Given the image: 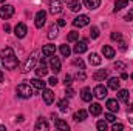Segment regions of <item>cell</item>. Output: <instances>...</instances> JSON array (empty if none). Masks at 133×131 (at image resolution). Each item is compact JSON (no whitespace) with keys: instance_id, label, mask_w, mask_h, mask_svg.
<instances>
[{"instance_id":"obj_4","label":"cell","mask_w":133,"mask_h":131,"mask_svg":"<svg viewBox=\"0 0 133 131\" xmlns=\"http://www.w3.org/2000/svg\"><path fill=\"white\" fill-rule=\"evenodd\" d=\"M90 23V17L88 16H77L74 20H73V25L76 26V28H84V26H87Z\"/></svg>"},{"instance_id":"obj_37","label":"cell","mask_w":133,"mask_h":131,"mask_svg":"<svg viewBox=\"0 0 133 131\" xmlns=\"http://www.w3.org/2000/svg\"><path fill=\"white\" fill-rule=\"evenodd\" d=\"M96 127H98V130L99 131H105L107 130V123H105L104 120H99V122L96 123Z\"/></svg>"},{"instance_id":"obj_36","label":"cell","mask_w":133,"mask_h":131,"mask_svg":"<svg viewBox=\"0 0 133 131\" xmlns=\"http://www.w3.org/2000/svg\"><path fill=\"white\" fill-rule=\"evenodd\" d=\"M110 39L111 40H116V42H119V40H122V35H121V33H111V35H110Z\"/></svg>"},{"instance_id":"obj_51","label":"cell","mask_w":133,"mask_h":131,"mask_svg":"<svg viewBox=\"0 0 133 131\" xmlns=\"http://www.w3.org/2000/svg\"><path fill=\"white\" fill-rule=\"evenodd\" d=\"M3 79H5V77H3V72L0 71V82H3Z\"/></svg>"},{"instance_id":"obj_12","label":"cell","mask_w":133,"mask_h":131,"mask_svg":"<svg viewBox=\"0 0 133 131\" xmlns=\"http://www.w3.org/2000/svg\"><path fill=\"white\" fill-rule=\"evenodd\" d=\"M50 68H51L54 72H59V71H61V59L56 57V56L50 57Z\"/></svg>"},{"instance_id":"obj_47","label":"cell","mask_w":133,"mask_h":131,"mask_svg":"<svg viewBox=\"0 0 133 131\" xmlns=\"http://www.w3.org/2000/svg\"><path fill=\"white\" fill-rule=\"evenodd\" d=\"M64 25H65V20L64 19H59L57 20V26H64Z\"/></svg>"},{"instance_id":"obj_42","label":"cell","mask_w":133,"mask_h":131,"mask_svg":"<svg viewBox=\"0 0 133 131\" xmlns=\"http://www.w3.org/2000/svg\"><path fill=\"white\" fill-rule=\"evenodd\" d=\"M64 83H65V86H71V76H70V74L65 76V82H64Z\"/></svg>"},{"instance_id":"obj_48","label":"cell","mask_w":133,"mask_h":131,"mask_svg":"<svg viewBox=\"0 0 133 131\" xmlns=\"http://www.w3.org/2000/svg\"><path fill=\"white\" fill-rule=\"evenodd\" d=\"M3 31H5V33L11 31V26H9V25H5V26H3Z\"/></svg>"},{"instance_id":"obj_32","label":"cell","mask_w":133,"mask_h":131,"mask_svg":"<svg viewBox=\"0 0 133 131\" xmlns=\"http://www.w3.org/2000/svg\"><path fill=\"white\" fill-rule=\"evenodd\" d=\"M57 35V26L56 25H51L50 30H48V39H54Z\"/></svg>"},{"instance_id":"obj_7","label":"cell","mask_w":133,"mask_h":131,"mask_svg":"<svg viewBox=\"0 0 133 131\" xmlns=\"http://www.w3.org/2000/svg\"><path fill=\"white\" fill-rule=\"evenodd\" d=\"M42 57H45V59H48V57H53L54 54H56V46L54 45H45L43 48H42Z\"/></svg>"},{"instance_id":"obj_29","label":"cell","mask_w":133,"mask_h":131,"mask_svg":"<svg viewBox=\"0 0 133 131\" xmlns=\"http://www.w3.org/2000/svg\"><path fill=\"white\" fill-rule=\"evenodd\" d=\"M57 106H59V110H61L62 113L68 111V100H66V99H62V100H59V102H57Z\"/></svg>"},{"instance_id":"obj_49","label":"cell","mask_w":133,"mask_h":131,"mask_svg":"<svg viewBox=\"0 0 133 131\" xmlns=\"http://www.w3.org/2000/svg\"><path fill=\"white\" fill-rule=\"evenodd\" d=\"M64 2H65L66 5H71V3H74V2H76V0H64Z\"/></svg>"},{"instance_id":"obj_46","label":"cell","mask_w":133,"mask_h":131,"mask_svg":"<svg viewBox=\"0 0 133 131\" xmlns=\"http://www.w3.org/2000/svg\"><path fill=\"white\" fill-rule=\"evenodd\" d=\"M48 83H50V85H56V83H57V79H56V77H51V79L48 80Z\"/></svg>"},{"instance_id":"obj_43","label":"cell","mask_w":133,"mask_h":131,"mask_svg":"<svg viewBox=\"0 0 133 131\" xmlns=\"http://www.w3.org/2000/svg\"><path fill=\"white\" fill-rule=\"evenodd\" d=\"M115 66H116L118 69H121V71H122V69H125V63H122V62H116Z\"/></svg>"},{"instance_id":"obj_19","label":"cell","mask_w":133,"mask_h":131,"mask_svg":"<svg viewBox=\"0 0 133 131\" xmlns=\"http://www.w3.org/2000/svg\"><path fill=\"white\" fill-rule=\"evenodd\" d=\"M101 62H102V59L99 57V54H96V53H91L90 56H88V63L90 65H101Z\"/></svg>"},{"instance_id":"obj_38","label":"cell","mask_w":133,"mask_h":131,"mask_svg":"<svg viewBox=\"0 0 133 131\" xmlns=\"http://www.w3.org/2000/svg\"><path fill=\"white\" fill-rule=\"evenodd\" d=\"M73 63H74V65L76 66H79V68H81V69H84V62H82V59H74V60H73Z\"/></svg>"},{"instance_id":"obj_25","label":"cell","mask_w":133,"mask_h":131,"mask_svg":"<svg viewBox=\"0 0 133 131\" xmlns=\"http://www.w3.org/2000/svg\"><path fill=\"white\" fill-rule=\"evenodd\" d=\"M108 88L110 90H119V79L118 77H111V79H108Z\"/></svg>"},{"instance_id":"obj_17","label":"cell","mask_w":133,"mask_h":131,"mask_svg":"<svg viewBox=\"0 0 133 131\" xmlns=\"http://www.w3.org/2000/svg\"><path fill=\"white\" fill-rule=\"evenodd\" d=\"M30 82H31V85H33V88L36 91H43L45 90V82L43 80H40V79L36 77V79H31Z\"/></svg>"},{"instance_id":"obj_44","label":"cell","mask_w":133,"mask_h":131,"mask_svg":"<svg viewBox=\"0 0 133 131\" xmlns=\"http://www.w3.org/2000/svg\"><path fill=\"white\" fill-rule=\"evenodd\" d=\"M125 20H129V22H130V20H133V8L129 11V14L125 16Z\"/></svg>"},{"instance_id":"obj_53","label":"cell","mask_w":133,"mask_h":131,"mask_svg":"<svg viewBox=\"0 0 133 131\" xmlns=\"http://www.w3.org/2000/svg\"><path fill=\"white\" fill-rule=\"evenodd\" d=\"M130 123H133V119H132V117H130Z\"/></svg>"},{"instance_id":"obj_10","label":"cell","mask_w":133,"mask_h":131,"mask_svg":"<svg viewBox=\"0 0 133 131\" xmlns=\"http://www.w3.org/2000/svg\"><path fill=\"white\" fill-rule=\"evenodd\" d=\"M93 96H96L98 99H105L107 97V88H105L104 85H98V86H95V90H93Z\"/></svg>"},{"instance_id":"obj_9","label":"cell","mask_w":133,"mask_h":131,"mask_svg":"<svg viewBox=\"0 0 133 131\" xmlns=\"http://www.w3.org/2000/svg\"><path fill=\"white\" fill-rule=\"evenodd\" d=\"M28 33V28H26V25L25 23H17L16 25V28H14V34L19 37V39H23L25 35Z\"/></svg>"},{"instance_id":"obj_5","label":"cell","mask_w":133,"mask_h":131,"mask_svg":"<svg viewBox=\"0 0 133 131\" xmlns=\"http://www.w3.org/2000/svg\"><path fill=\"white\" fill-rule=\"evenodd\" d=\"M14 14V6L12 5H3L2 8H0V17L2 19H9L11 16Z\"/></svg>"},{"instance_id":"obj_11","label":"cell","mask_w":133,"mask_h":131,"mask_svg":"<svg viewBox=\"0 0 133 131\" xmlns=\"http://www.w3.org/2000/svg\"><path fill=\"white\" fill-rule=\"evenodd\" d=\"M76 54H82V53H85L87 51V39H82L81 42H77L76 45H74V49H73Z\"/></svg>"},{"instance_id":"obj_55","label":"cell","mask_w":133,"mask_h":131,"mask_svg":"<svg viewBox=\"0 0 133 131\" xmlns=\"http://www.w3.org/2000/svg\"><path fill=\"white\" fill-rule=\"evenodd\" d=\"M3 2H5V0H0V3H3Z\"/></svg>"},{"instance_id":"obj_39","label":"cell","mask_w":133,"mask_h":131,"mask_svg":"<svg viewBox=\"0 0 133 131\" xmlns=\"http://www.w3.org/2000/svg\"><path fill=\"white\" fill-rule=\"evenodd\" d=\"M111 130L113 131H121V130H124V125H122V123H113Z\"/></svg>"},{"instance_id":"obj_30","label":"cell","mask_w":133,"mask_h":131,"mask_svg":"<svg viewBox=\"0 0 133 131\" xmlns=\"http://www.w3.org/2000/svg\"><path fill=\"white\" fill-rule=\"evenodd\" d=\"M68 6H70V9H71L73 12H77V11L82 9V3H81L79 0H76L74 3H71V5H68Z\"/></svg>"},{"instance_id":"obj_52","label":"cell","mask_w":133,"mask_h":131,"mask_svg":"<svg viewBox=\"0 0 133 131\" xmlns=\"http://www.w3.org/2000/svg\"><path fill=\"white\" fill-rule=\"evenodd\" d=\"M3 130H6V128H5L3 125H0V131H3Z\"/></svg>"},{"instance_id":"obj_31","label":"cell","mask_w":133,"mask_h":131,"mask_svg":"<svg viewBox=\"0 0 133 131\" xmlns=\"http://www.w3.org/2000/svg\"><path fill=\"white\" fill-rule=\"evenodd\" d=\"M61 54L64 56V57H68L70 54H71V49H70V46L64 43V45H61Z\"/></svg>"},{"instance_id":"obj_18","label":"cell","mask_w":133,"mask_h":131,"mask_svg":"<svg viewBox=\"0 0 133 131\" xmlns=\"http://www.w3.org/2000/svg\"><path fill=\"white\" fill-rule=\"evenodd\" d=\"M91 97H93V93H91V90L90 88H82V91H81V99L84 100V102H91Z\"/></svg>"},{"instance_id":"obj_20","label":"cell","mask_w":133,"mask_h":131,"mask_svg":"<svg viewBox=\"0 0 133 131\" xmlns=\"http://www.w3.org/2000/svg\"><path fill=\"white\" fill-rule=\"evenodd\" d=\"M88 111H90L91 116H99L101 113H102V106H101L99 103H91L90 108H88Z\"/></svg>"},{"instance_id":"obj_40","label":"cell","mask_w":133,"mask_h":131,"mask_svg":"<svg viewBox=\"0 0 133 131\" xmlns=\"http://www.w3.org/2000/svg\"><path fill=\"white\" fill-rule=\"evenodd\" d=\"M65 94H66V97H73V96H74V90H73L71 86H66Z\"/></svg>"},{"instance_id":"obj_56","label":"cell","mask_w":133,"mask_h":131,"mask_svg":"<svg viewBox=\"0 0 133 131\" xmlns=\"http://www.w3.org/2000/svg\"><path fill=\"white\" fill-rule=\"evenodd\" d=\"M132 79H133V74H132Z\"/></svg>"},{"instance_id":"obj_26","label":"cell","mask_w":133,"mask_h":131,"mask_svg":"<svg viewBox=\"0 0 133 131\" xmlns=\"http://www.w3.org/2000/svg\"><path fill=\"white\" fill-rule=\"evenodd\" d=\"M118 97H119V100H121V102L129 103V97H130V94H129V91H127V90H119Z\"/></svg>"},{"instance_id":"obj_45","label":"cell","mask_w":133,"mask_h":131,"mask_svg":"<svg viewBox=\"0 0 133 131\" xmlns=\"http://www.w3.org/2000/svg\"><path fill=\"white\" fill-rule=\"evenodd\" d=\"M119 48H121L122 51H125V49H127V43L122 42V40H119Z\"/></svg>"},{"instance_id":"obj_54","label":"cell","mask_w":133,"mask_h":131,"mask_svg":"<svg viewBox=\"0 0 133 131\" xmlns=\"http://www.w3.org/2000/svg\"><path fill=\"white\" fill-rule=\"evenodd\" d=\"M130 110H132V111H133V103H132V106H130Z\"/></svg>"},{"instance_id":"obj_41","label":"cell","mask_w":133,"mask_h":131,"mask_svg":"<svg viewBox=\"0 0 133 131\" xmlns=\"http://www.w3.org/2000/svg\"><path fill=\"white\" fill-rule=\"evenodd\" d=\"M105 119H107V122H115V120H116V117H115L111 113H107V114H105Z\"/></svg>"},{"instance_id":"obj_2","label":"cell","mask_w":133,"mask_h":131,"mask_svg":"<svg viewBox=\"0 0 133 131\" xmlns=\"http://www.w3.org/2000/svg\"><path fill=\"white\" fill-rule=\"evenodd\" d=\"M34 94V88L31 83H20L17 86V96L22 99H28Z\"/></svg>"},{"instance_id":"obj_27","label":"cell","mask_w":133,"mask_h":131,"mask_svg":"<svg viewBox=\"0 0 133 131\" xmlns=\"http://www.w3.org/2000/svg\"><path fill=\"white\" fill-rule=\"evenodd\" d=\"M54 125H56V128H57V130H62V131H68V128H70V127H68V123L64 122V120H61V119H57Z\"/></svg>"},{"instance_id":"obj_16","label":"cell","mask_w":133,"mask_h":131,"mask_svg":"<svg viewBox=\"0 0 133 131\" xmlns=\"http://www.w3.org/2000/svg\"><path fill=\"white\" fill-rule=\"evenodd\" d=\"M36 74H37V77H43L48 74V66L45 65V62H42L36 66Z\"/></svg>"},{"instance_id":"obj_21","label":"cell","mask_w":133,"mask_h":131,"mask_svg":"<svg viewBox=\"0 0 133 131\" xmlns=\"http://www.w3.org/2000/svg\"><path fill=\"white\" fill-rule=\"evenodd\" d=\"M102 54H104V57H107V59H113V57H115V49H113L111 46L105 45V46L102 48Z\"/></svg>"},{"instance_id":"obj_22","label":"cell","mask_w":133,"mask_h":131,"mask_svg":"<svg viewBox=\"0 0 133 131\" xmlns=\"http://www.w3.org/2000/svg\"><path fill=\"white\" fill-rule=\"evenodd\" d=\"M73 119H74L76 122H82V120H85V119H87V111H85V110H79V111H76L74 116H73Z\"/></svg>"},{"instance_id":"obj_23","label":"cell","mask_w":133,"mask_h":131,"mask_svg":"<svg viewBox=\"0 0 133 131\" xmlns=\"http://www.w3.org/2000/svg\"><path fill=\"white\" fill-rule=\"evenodd\" d=\"M84 5L88 9H96V8H99L101 0H84Z\"/></svg>"},{"instance_id":"obj_3","label":"cell","mask_w":133,"mask_h":131,"mask_svg":"<svg viewBox=\"0 0 133 131\" xmlns=\"http://www.w3.org/2000/svg\"><path fill=\"white\" fill-rule=\"evenodd\" d=\"M39 54H40L39 51H34L33 54H31V56H30V57L26 59L25 65L22 66V72H28L30 69H33L34 66H36V63H37V60H39V57H37Z\"/></svg>"},{"instance_id":"obj_34","label":"cell","mask_w":133,"mask_h":131,"mask_svg":"<svg viewBox=\"0 0 133 131\" xmlns=\"http://www.w3.org/2000/svg\"><path fill=\"white\" fill-rule=\"evenodd\" d=\"M90 35H91V39H98V37H99V28H98V26H91Z\"/></svg>"},{"instance_id":"obj_15","label":"cell","mask_w":133,"mask_h":131,"mask_svg":"<svg viewBox=\"0 0 133 131\" xmlns=\"http://www.w3.org/2000/svg\"><path fill=\"white\" fill-rule=\"evenodd\" d=\"M105 106L108 108V111H110V113H115V111H118V110H119V102H118L116 99H108Z\"/></svg>"},{"instance_id":"obj_50","label":"cell","mask_w":133,"mask_h":131,"mask_svg":"<svg viewBox=\"0 0 133 131\" xmlns=\"http://www.w3.org/2000/svg\"><path fill=\"white\" fill-rule=\"evenodd\" d=\"M121 79H124V80H125V79H129V76H127L125 72H122V76H121Z\"/></svg>"},{"instance_id":"obj_28","label":"cell","mask_w":133,"mask_h":131,"mask_svg":"<svg viewBox=\"0 0 133 131\" xmlns=\"http://www.w3.org/2000/svg\"><path fill=\"white\" fill-rule=\"evenodd\" d=\"M129 5V0H116L115 3V11H121L122 8H125Z\"/></svg>"},{"instance_id":"obj_13","label":"cell","mask_w":133,"mask_h":131,"mask_svg":"<svg viewBox=\"0 0 133 131\" xmlns=\"http://www.w3.org/2000/svg\"><path fill=\"white\" fill-rule=\"evenodd\" d=\"M42 97H43V100H45L46 105H51V103L54 102V93H53L51 90H43V91H42Z\"/></svg>"},{"instance_id":"obj_6","label":"cell","mask_w":133,"mask_h":131,"mask_svg":"<svg viewBox=\"0 0 133 131\" xmlns=\"http://www.w3.org/2000/svg\"><path fill=\"white\" fill-rule=\"evenodd\" d=\"M46 22V12L45 11H37L36 14V19H34V23H36V28H42Z\"/></svg>"},{"instance_id":"obj_35","label":"cell","mask_w":133,"mask_h":131,"mask_svg":"<svg viewBox=\"0 0 133 131\" xmlns=\"http://www.w3.org/2000/svg\"><path fill=\"white\" fill-rule=\"evenodd\" d=\"M76 79H77V80H81V82H84V80H85V72H84V69H81V71H77V72H76Z\"/></svg>"},{"instance_id":"obj_1","label":"cell","mask_w":133,"mask_h":131,"mask_svg":"<svg viewBox=\"0 0 133 131\" xmlns=\"http://www.w3.org/2000/svg\"><path fill=\"white\" fill-rule=\"evenodd\" d=\"M0 60H2V63H3V66L6 69H14L19 65V60H17V57L14 54V49L9 48V46L3 48L0 51Z\"/></svg>"},{"instance_id":"obj_8","label":"cell","mask_w":133,"mask_h":131,"mask_svg":"<svg viewBox=\"0 0 133 131\" xmlns=\"http://www.w3.org/2000/svg\"><path fill=\"white\" fill-rule=\"evenodd\" d=\"M50 12L61 14L62 12V2L61 0H50Z\"/></svg>"},{"instance_id":"obj_24","label":"cell","mask_w":133,"mask_h":131,"mask_svg":"<svg viewBox=\"0 0 133 131\" xmlns=\"http://www.w3.org/2000/svg\"><path fill=\"white\" fill-rule=\"evenodd\" d=\"M36 130L37 131H45V130H48V123H46V120H43L42 117L36 122Z\"/></svg>"},{"instance_id":"obj_33","label":"cell","mask_w":133,"mask_h":131,"mask_svg":"<svg viewBox=\"0 0 133 131\" xmlns=\"http://www.w3.org/2000/svg\"><path fill=\"white\" fill-rule=\"evenodd\" d=\"M77 39H79V33H76V31H71V33L66 35V40L68 42H76Z\"/></svg>"},{"instance_id":"obj_14","label":"cell","mask_w":133,"mask_h":131,"mask_svg":"<svg viewBox=\"0 0 133 131\" xmlns=\"http://www.w3.org/2000/svg\"><path fill=\"white\" fill-rule=\"evenodd\" d=\"M108 77V69H99V71H96L95 74H93V79L96 80V82H102V80H105Z\"/></svg>"}]
</instances>
